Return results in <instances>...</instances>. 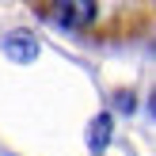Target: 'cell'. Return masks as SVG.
Segmentation results:
<instances>
[{
    "mask_svg": "<svg viewBox=\"0 0 156 156\" xmlns=\"http://www.w3.org/2000/svg\"><path fill=\"white\" fill-rule=\"evenodd\" d=\"M99 12H103V8H99V4H88V0H80V4H50V8H42V15L57 19L65 30H76V27H91Z\"/></svg>",
    "mask_w": 156,
    "mask_h": 156,
    "instance_id": "cell-1",
    "label": "cell"
},
{
    "mask_svg": "<svg viewBox=\"0 0 156 156\" xmlns=\"http://www.w3.org/2000/svg\"><path fill=\"white\" fill-rule=\"evenodd\" d=\"M4 53L12 61H34L38 57V42L27 30H12V34H4Z\"/></svg>",
    "mask_w": 156,
    "mask_h": 156,
    "instance_id": "cell-2",
    "label": "cell"
},
{
    "mask_svg": "<svg viewBox=\"0 0 156 156\" xmlns=\"http://www.w3.org/2000/svg\"><path fill=\"white\" fill-rule=\"evenodd\" d=\"M111 133H114V118H111V114H99V118L91 122V129H88V149L91 152H103L107 145H111Z\"/></svg>",
    "mask_w": 156,
    "mask_h": 156,
    "instance_id": "cell-3",
    "label": "cell"
},
{
    "mask_svg": "<svg viewBox=\"0 0 156 156\" xmlns=\"http://www.w3.org/2000/svg\"><path fill=\"white\" fill-rule=\"evenodd\" d=\"M149 111H152V118H156V88H152V95H149Z\"/></svg>",
    "mask_w": 156,
    "mask_h": 156,
    "instance_id": "cell-4",
    "label": "cell"
}]
</instances>
